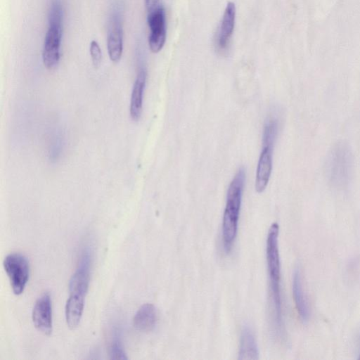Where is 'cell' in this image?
Segmentation results:
<instances>
[{"label":"cell","instance_id":"cell-6","mask_svg":"<svg viewBox=\"0 0 360 360\" xmlns=\"http://www.w3.org/2000/svg\"><path fill=\"white\" fill-rule=\"evenodd\" d=\"M63 25L49 24L42 51L44 66L51 70L56 67L60 60V48Z\"/></svg>","mask_w":360,"mask_h":360},{"label":"cell","instance_id":"cell-11","mask_svg":"<svg viewBox=\"0 0 360 360\" xmlns=\"http://www.w3.org/2000/svg\"><path fill=\"white\" fill-rule=\"evenodd\" d=\"M123 32L120 18L114 15L110 24L108 35V51L110 59L114 63L120 61L123 49Z\"/></svg>","mask_w":360,"mask_h":360},{"label":"cell","instance_id":"cell-9","mask_svg":"<svg viewBox=\"0 0 360 360\" xmlns=\"http://www.w3.org/2000/svg\"><path fill=\"white\" fill-rule=\"evenodd\" d=\"M90 257L88 252L83 253L78 267L69 283L70 294L85 297L89 285Z\"/></svg>","mask_w":360,"mask_h":360},{"label":"cell","instance_id":"cell-1","mask_svg":"<svg viewBox=\"0 0 360 360\" xmlns=\"http://www.w3.org/2000/svg\"><path fill=\"white\" fill-rule=\"evenodd\" d=\"M245 180V169L240 167L228 188L222 220V241L226 252H230L236 238Z\"/></svg>","mask_w":360,"mask_h":360},{"label":"cell","instance_id":"cell-20","mask_svg":"<svg viewBox=\"0 0 360 360\" xmlns=\"http://www.w3.org/2000/svg\"><path fill=\"white\" fill-rule=\"evenodd\" d=\"M159 0H145V5L148 12L157 8L159 4Z\"/></svg>","mask_w":360,"mask_h":360},{"label":"cell","instance_id":"cell-2","mask_svg":"<svg viewBox=\"0 0 360 360\" xmlns=\"http://www.w3.org/2000/svg\"><path fill=\"white\" fill-rule=\"evenodd\" d=\"M279 226L277 223L271 225L266 238V262L269 277L270 289L274 309V321L277 330H283L282 301L281 294V263L278 250Z\"/></svg>","mask_w":360,"mask_h":360},{"label":"cell","instance_id":"cell-4","mask_svg":"<svg viewBox=\"0 0 360 360\" xmlns=\"http://www.w3.org/2000/svg\"><path fill=\"white\" fill-rule=\"evenodd\" d=\"M3 266L13 293L16 295L22 294L30 276V265L27 259L22 254L11 253L5 257Z\"/></svg>","mask_w":360,"mask_h":360},{"label":"cell","instance_id":"cell-16","mask_svg":"<svg viewBox=\"0 0 360 360\" xmlns=\"http://www.w3.org/2000/svg\"><path fill=\"white\" fill-rule=\"evenodd\" d=\"M258 359L259 349L255 335L251 329L245 326L241 331L238 359L255 360Z\"/></svg>","mask_w":360,"mask_h":360},{"label":"cell","instance_id":"cell-12","mask_svg":"<svg viewBox=\"0 0 360 360\" xmlns=\"http://www.w3.org/2000/svg\"><path fill=\"white\" fill-rule=\"evenodd\" d=\"M146 71L141 68L136 75L131 96L129 113L134 121L139 120L143 106V96L146 82Z\"/></svg>","mask_w":360,"mask_h":360},{"label":"cell","instance_id":"cell-8","mask_svg":"<svg viewBox=\"0 0 360 360\" xmlns=\"http://www.w3.org/2000/svg\"><path fill=\"white\" fill-rule=\"evenodd\" d=\"M236 20V6L230 1L227 4L219 27L215 39L216 49L222 53L227 50L229 45Z\"/></svg>","mask_w":360,"mask_h":360},{"label":"cell","instance_id":"cell-15","mask_svg":"<svg viewBox=\"0 0 360 360\" xmlns=\"http://www.w3.org/2000/svg\"><path fill=\"white\" fill-rule=\"evenodd\" d=\"M85 297L70 294L65 308V320L70 329H75L79 325L84 307Z\"/></svg>","mask_w":360,"mask_h":360},{"label":"cell","instance_id":"cell-5","mask_svg":"<svg viewBox=\"0 0 360 360\" xmlns=\"http://www.w3.org/2000/svg\"><path fill=\"white\" fill-rule=\"evenodd\" d=\"M147 21L150 28L148 44L153 53L159 52L166 40L165 13L162 6H158L148 12Z\"/></svg>","mask_w":360,"mask_h":360},{"label":"cell","instance_id":"cell-18","mask_svg":"<svg viewBox=\"0 0 360 360\" xmlns=\"http://www.w3.org/2000/svg\"><path fill=\"white\" fill-rule=\"evenodd\" d=\"M109 355L112 359H127L126 353L118 339L112 340L109 348Z\"/></svg>","mask_w":360,"mask_h":360},{"label":"cell","instance_id":"cell-3","mask_svg":"<svg viewBox=\"0 0 360 360\" xmlns=\"http://www.w3.org/2000/svg\"><path fill=\"white\" fill-rule=\"evenodd\" d=\"M353 158L348 145L336 143L330 150L326 161V176L335 188L348 187L352 175Z\"/></svg>","mask_w":360,"mask_h":360},{"label":"cell","instance_id":"cell-19","mask_svg":"<svg viewBox=\"0 0 360 360\" xmlns=\"http://www.w3.org/2000/svg\"><path fill=\"white\" fill-rule=\"evenodd\" d=\"M90 54L94 68H98L101 63L102 54L98 44L94 40L91 42Z\"/></svg>","mask_w":360,"mask_h":360},{"label":"cell","instance_id":"cell-14","mask_svg":"<svg viewBox=\"0 0 360 360\" xmlns=\"http://www.w3.org/2000/svg\"><path fill=\"white\" fill-rule=\"evenodd\" d=\"M157 322V311L155 307L150 303L143 304L136 311L133 318L134 327L143 332L152 330Z\"/></svg>","mask_w":360,"mask_h":360},{"label":"cell","instance_id":"cell-7","mask_svg":"<svg viewBox=\"0 0 360 360\" xmlns=\"http://www.w3.org/2000/svg\"><path fill=\"white\" fill-rule=\"evenodd\" d=\"M32 318L35 328L41 333L50 335L52 332V305L49 292L42 294L35 302Z\"/></svg>","mask_w":360,"mask_h":360},{"label":"cell","instance_id":"cell-13","mask_svg":"<svg viewBox=\"0 0 360 360\" xmlns=\"http://www.w3.org/2000/svg\"><path fill=\"white\" fill-rule=\"evenodd\" d=\"M292 295L297 311L303 322H307L309 318V308L303 289L301 274L295 269L292 277Z\"/></svg>","mask_w":360,"mask_h":360},{"label":"cell","instance_id":"cell-10","mask_svg":"<svg viewBox=\"0 0 360 360\" xmlns=\"http://www.w3.org/2000/svg\"><path fill=\"white\" fill-rule=\"evenodd\" d=\"M272 147H262L256 170L255 190L258 193L263 192L270 179L272 171Z\"/></svg>","mask_w":360,"mask_h":360},{"label":"cell","instance_id":"cell-17","mask_svg":"<svg viewBox=\"0 0 360 360\" xmlns=\"http://www.w3.org/2000/svg\"><path fill=\"white\" fill-rule=\"evenodd\" d=\"M278 133V122L274 117H269L265 122L262 134V147L274 148Z\"/></svg>","mask_w":360,"mask_h":360}]
</instances>
